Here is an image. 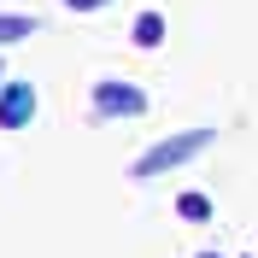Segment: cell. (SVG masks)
Segmentation results:
<instances>
[{"label": "cell", "instance_id": "cell-1", "mask_svg": "<svg viewBox=\"0 0 258 258\" xmlns=\"http://www.w3.org/2000/svg\"><path fill=\"white\" fill-rule=\"evenodd\" d=\"M211 141H217V129H176V135H164V141L147 147L141 159L129 164V176H135V182H153V176H164V170H182V164L200 159Z\"/></svg>", "mask_w": 258, "mask_h": 258}, {"label": "cell", "instance_id": "cell-2", "mask_svg": "<svg viewBox=\"0 0 258 258\" xmlns=\"http://www.w3.org/2000/svg\"><path fill=\"white\" fill-rule=\"evenodd\" d=\"M141 112H147V94L135 82H117V77L94 82V117H141Z\"/></svg>", "mask_w": 258, "mask_h": 258}, {"label": "cell", "instance_id": "cell-3", "mask_svg": "<svg viewBox=\"0 0 258 258\" xmlns=\"http://www.w3.org/2000/svg\"><path fill=\"white\" fill-rule=\"evenodd\" d=\"M35 117V82H0V129H24Z\"/></svg>", "mask_w": 258, "mask_h": 258}, {"label": "cell", "instance_id": "cell-4", "mask_svg": "<svg viewBox=\"0 0 258 258\" xmlns=\"http://www.w3.org/2000/svg\"><path fill=\"white\" fill-rule=\"evenodd\" d=\"M35 30H41V18H30V12H0V47H12V41H30Z\"/></svg>", "mask_w": 258, "mask_h": 258}, {"label": "cell", "instance_id": "cell-5", "mask_svg": "<svg viewBox=\"0 0 258 258\" xmlns=\"http://www.w3.org/2000/svg\"><path fill=\"white\" fill-rule=\"evenodd\" d=\"M129 35H135V47H159L164 41V12H141Z\"/></svg>", "mask_w": 258, "mask_h": 258}, {"label": "cell", "instance_id": "cell-6", "mask_svg": "<svg viewBox=\"0 0 258 258\" xmlns=\"http://www.w3.org/2000/svg\"><path fill=\"white\" fill-rule=\"evenodd\" d=\"M176 217H182V223H211V200H206V194H176Z\"/></svg>", "mask_w": 258, "mask_h": 258}, {"label": "cell", "instance_id": "cell-7", "mask_svg": "<svg viewBox=\"0 0 258 258\" xmlns=\"http://www.w3.org/2000/svg\"><path fill=\"white\" fill-rule=\"evenodd\" d=\"M71 12H100V6H112V0H64Z\"/></svg>", "mask_w": 258, "mask_h": 258}, {"label": "cell", "instance_id": "cell-8", "mask_svg": "<svg viewBox=\"0 0 258 258\" xmlns=\"http://www.w3.org/2000/svg\"><path fill=\"white\" fill-rule=\"evenodd\" d=\"M200 258H223V252H200Z\"/></svg>", "mask_w": 258, "mask_h": 258}, {"label": "cell", "instance_id": "cell-9", "mask_svg": "<svg viewBox=\"0 0 258 258\" xmlns=\"http://www.w3.org/2000/svg\"><path fill=\"white\" fill-rule=\"evenodd\" d=\"M0 77H6V64H0Z\"/></svg>", "mask_w": 258, "mask_h": 258}]
</instances>
